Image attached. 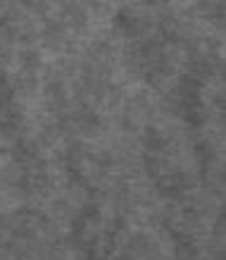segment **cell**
<instances>
[{
    "mask_svg": "<svg viewBox=\"0 0 226 260\" xmlns=\"http://www.w3.org/2000/svg\"><path fill=\"white\" fill-rule=\"evenodd\" d=\"M145 148L148 150H162L164 148V136L157 129H145Z\"/></svg>",
    "mask_w": 226,
    "mask_h": 260,
    "instance_id": "cell-1",
    "label": "cell"
}]
</instances>
